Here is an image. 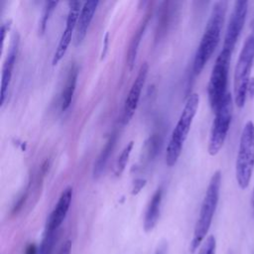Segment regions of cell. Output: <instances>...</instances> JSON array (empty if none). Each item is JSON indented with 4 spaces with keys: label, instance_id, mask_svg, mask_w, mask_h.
<instances>
[{
    "label": "cell",
    "instance_id": "cell-2",
    "mask_svg": "<svg viewBox=\"0 0 254 254\" xmlns=\"http://www.w3.org/2000/svg\"><path fill=\"white\" fill-rule=\"evenodd\" d=\"M220 185H221V172L216 171L214 172V174L212 175L208 183L204 197L201 202L199 214L194 225L193 234H192V238L190 245V251L192 253L203 242L209 230V227L211 225L212 218L218 203Z\"/></svg>",
    "mask_w": 254,
    "mask_h": 254
},
{
    "label": "cell",
    "instance_id": "cell-4",
    "mask_svg": "<svg viewBox=\"0 0 254 254\" xmlns=\"http://www.w3.org/2000/svg\"><path fill=\"white\" fill-rule=\"evenodd\" d=\"M254 171V123L248 120L241 132L235 162V178L238 187L246 190Z\"/></svg>",
    "mask_w": 254,
    "mask_h": 254
},
{
    "label": "cell",
    "instance_id": "cell-23",
    "mask_svg": "<svg viewBox=\"0 0 254 254\" xmlns=\"http://www.w3.org/2000/svg\"><path fill=\"white\" fill-rule=\"evenodd\" d=\"M146 186V180L144 179H137L134 181L133 183V187H132V190L131 193L132 194H138L140 192V190Z\"/></svg>",
    "mask_w": 254,
    "mask_h": 254
},
{
    "label": "cell",
    "instance_id": "cell-21",
    "mask_svg": "<svg viewBox=\"0 0 254 254\" xmlns=\"http://www.w3.org/2000/svg\"><path fill=\"white\" fill-rule=\"evenodd\" d=\"M57 5H58V2H56V1H50V2L46 3V5L44 7V10H43V13H42V16H41V19H40V23H39V32H40V34L45 33L46 28H47V24L50 20V17L52 15V13L56 9Z\"/></svg>",
    "mask_w": 254,
    "mask_h": 254
},
{
    "label": "cell",
    "instance_id": "cell-1",
    "mask_svg": "<svg viewBox=\"0 0 254 254\" xmlns=\"http://www.w3.org/2000/svg\"><path fill=\"white\" fill-rule=\"evenodd\" d=\"M226 8L227 2L225 1H217L212 6L203 35L194 54L192 63V71L194 74H199L201 72L219 44Z\"/></svg>",
    "mask_w": 254,
    "mask_h": 254
},
{
    "label": "cell",
    "instance_id": "cell-6",
    "mask_svg": "<svg viewBox=\"0 0 254 254\" xmlns=\"http://www.w3.org/2000/svg\"><path fill=\"white\" fill-rule=\"evenodd\" d=\"M231 55L232 53L221 50L215 60L209 76L207 84V96L209 105L213 112L217 109V107L228 93L227 82Z\"/></svg>",
    "mask_w": 254,
    "mask_h": 254
},
{
    "label": "cell",
    "instance_id": "cell-15",
    "mask_svg": "<svg viewBox=\"0 0 254 254\" xmlns=\"http://www.w3.org/2000/svg\"><path fill=\"white\" fill-rule=\"evenodd\" d=\"M150 17H151L150 13L145 15V17L142 19L139 27L135 31L133 37L131 38L129 48H128V52H127V65H128L130 70H132L133 67H134L135 61H136V58H137V54H138V51H139V47H140L142 38L145 34L146 28L149 24Z\"/></svg>",
    "mask_w": 254,
    "mask_h": 254
},
{
    "label": "cell",
    "instance_id": "cell-24",
    "mask_svg": "<svg viewBox=\"0 0 254 254\" xmlns=\"http://www.w3.org/2000/svg\"><path fill=\"white\" fill-rule=\"evenodd\" d=\"M71 247H72V242L71 240H65L61 248L58 250L57 254H70L71 253Z\"/></svg>",
    "mask_w": 254,
    "mask_h": 254
},
{
    "label": "cell",
    "instance_id": "cell-7",
    "mask_svg": "<svg viewBox=\"0 0 254 254\" xmlns=\"http://www.w3.org/2000/svg\"><path fill=\"white\" fill-rule=\"evenodd\" d=\"M234 100L228 92L220 105L214 111V118L208 139L207 151L210 156H215L221 150L227 137L233 116Z\"/></svg>",
    "mask_w": 254,
    "mask_h": 254
},
{
    "label": "cell",
    "instance_id": "cell-28",
    "mask_svg": "<svg viewBox=\"0 0 254 254\" xmlns=\"http://www.w3.org/2000/svg\"><path fill=\"white\" fill-rule=\"evenodd\" d=\"M9 27H10V24H9V23H4V24H2V26H1L2 42H4V40H5V35H6V32L9 30Z\"/></svg>",
    "mask_w": 254,
    "mask_h": 254
},
{
    "label": "cell",
    "instance_id": "cell-13",
    "mask_svg": "<svg viewBox=\"0 0 254 254\" xmlns=\"http://www.w3.org/2000/svg\"><path fill=\"white\" fill-rule=\"evenodd\" d=\"M99 2L92 0V1H86L83 3L77 23L75 28V36H74V45L78 46L81 44L83 39L85 38L87 34V30L89 28V25L93 19V16L96 12L97 6Z\"/></svg>",
    "mask_w": 254,
    "mask_h": 254
},
{
    "label": "cell",
    "instance_id": "cell-12",
    "mask_svg": "<svg viewBox=\"0 0 254 254\" xmlns=\"http://www.w3.org/2000/svg\"><path fill=\"white\" fill-rule=\"evenodd\" d=\"M18 48H19V35L18 33H14L11 42L9 45L8 53L5 58L3 67H2V75H1V105L4 104L8 88L11 82L12 74H13V68L15 65L17 54H18Z\"/></svg>",
    "mask_w": 254,
    "mask_h": 254
},
{
    "label": "cell",
    "instance_id": "cell-8",
    "mask_svg": "<svg viewBox=\"0 0 254 254\" xmlns=\"http://www.w3.org/2000/svg\"><path fill=\"white\" fill-rule=\"evenodd\" d=\"M248 10V2L239 0L234 3L230 18L227 24L226 32L224 35L222 50L232 53L234 47L240 37L242 29L246 21V15Z\"/></svg>",
    "mask_w": 254,
    "mask_h": 254
},
{
    "label": "cell",
    "instance_id": "cell-25",
    "mask_svg": "<svg viewBox=\"0 0 254 254\" xmlns=\"http://www.w3.org/2000/svg\"><path fill=\"white\" fill-rule=\"evenodd\" d=\"M167 250H168V245L166 242H162L158 245V247L156 248L154 254H167Z\"/></svg>",
    "mask_w": 254,
    "mask_h": 254
},
{
    "label": "cell",
    "instance_id": "cell-14",
    "mask_svg": "<svg viewBox=\"0 0 254 254\" xmlns=\"http://www.w3.org/2000/svg\"><path fill=\"white\" fill-rule=\"evenodd\" d=\"M162 198H163V189L162 187H160L156 190V191L152 195L146 208V212L144 216V230L146 232L152 231L157 225V222L160 217Z\"/></svg>",
    "mask_w": 254,
    "mask_h": 254
},
{
    "label": "cell",
    "instance_id": "cell-3",
    "mask_svg": "<svg viewBox=\"0 0 254 254\" xmlns=\"http://www.w3.org/2000/svg\"><path fill=\"white\" fill-rule=\"evenodd\" d=\"M198 104L199 95L197 93H191L186 101V104L171 134V138L167 146L166 164L169 167L175 166L181 156L184 144L188 138L193 118L197 112Z\"/></svg>",
    "mask_w": 254,
    "mask_h": 254
},
{
    "label": "cell",
    "instance_id": "cell-22",
    "mask_svg": "<svg viewBox=\"0 0 254 254\" xmlns=\"http://www.w3.org/2000/svg\"><path fill=\"white\" fill-rule=\"evenodd\" d=\"M216 253V240L213 235H209L202 243L198 254H215Z\"/></svg>",
    "mask_w": 254,
    "mask_h": 254
},
{
    "label": "cell",
    "instance_id": "cell-19",
    "mask_svg": "<svg viewBox=\"0 0 254 254\" xmlns=\"http://www.w3.org/2000/svg\"><path fill=\"white\" fill-rule=\"evenodd\" d=\"M57 232H51V231H46L44 232L40 247L38 249V254H53L55 244L57 241Z\"/></svg>",
    "mask_w": 254,
    "mask_h": 254
},
{
    "label": "cell",
    "instance_id": "cell-27",
    "mask_svg": "<svg viewBox=\"0 0 254 254\" xmlns=\"http://www.w3.org/2000/svg\"><path fill=\"white\" fill-rule=\"evenodd\" d=\"M247 95L250 97L254 96V77H251L249 84H248V89H247Z\"/></svg>",
    "mask_w": 254,
    "mask_h": 254
},
{
    "label": "cell",
    "instance_id": "cell-30",
    "mask_svg": "<svg viewBox=\"0 0 254 254\" xmlns=\"http://www.w3.org/2000/svg\"><path fill=\"white\" fill-rule=\"evenodd\" d=\"M252 34H253V35H254V31H253V33H252Z\"/></svg>",
    "mask_w": 254,
    "mask_h": 254
},
{
    "label": "cell",
    "instance_id": "cell-10",
    "mask_svg": "<svg viewBox=\"0 0 254 254\" xmlns=\"http://www.w3.org/2000/svg\"><path fill=\"white\" fill-rule=\"evenodd\" d=\"M148 71H149V64L147 62H145L140 66L137 76H136L135 80L133 81L131 88L129 90V93L126 97V100L124 103V108H123V117H122L123 124L129 123V121L133 117V115L138 107V103H139V100L141 97L143 87L145 85Z\"/></svg>",
    "mask_w": 254,
    "mask_h": 254
},
{
    "label": "cell",
    "instance_id": "cell-5",
    "mask_svg": "<svg viewBox=\"0 0 254 254\" xmlns=\"http://www.w3.org/2000/svg\"><path fill=\"white\" fill-rule=\"evenodd\" d=\"M254 63V35L250 34L245 40L238 56L234 70V103L242 108L247 98L250 73Z\"/></svg>",
    "mask_w": 254,
    "mask_h": 254
},
{
    "label": "cell",
    "instance_id": "cell-20",
    "mask_svg": "<svg viewBox=\"0 0 254 254\" xmlns=\"http://www.w3.org/2000/svg\"><path fill=\"white\" fill-rule=\"evenodd\" d=\"M133 145H134V142L133 141H130L126 146L125 148L122 150L121 154L119 155L117 161H116V164H115V167H114V175L116 177H119L122 175V173L124 172L125 168H126V165H127V162H128V159L130 157V154L132 152V149H133Z\"/></svg>",
    "mask_w": 254,
    "mask_h": 254
},
{
    "label": "cell",
    "instance_id": "cell-16",
    "mask_svg": "<svg viewBox=\"0 0 254 254\" xmlns=\"http://www.w3.org/2000/svg\"><path fill=\"white\" fill-rule=\"evenodd\" d=\"M116 140H117V132L114 131L108 137L104 147L102 148L101 152L99 153L98 157L96 158V160L94 162L93 170H92L93 179H98L102 175V173L106 167V164L108 162V159L115 147Z\"/></svg>",
    "mask_w": 254,
    "mask_h": 254
},
{
    "label": "cell",
    "instance_id": "cell-11",
    "mask_svg": "<svg viewBox=\"0 0 254 254\" xmlns=\"http://www.w3.org/2000/svg\"><path fill=\"white\" fill-rule=\"evenodd\" d=\"M71 198H72V188L71 187H66L63 192L61 193L59 200L57 204L55 205L53 211L51 212L47 223H46V231H51V232H57L64 222L70 203H71Z\"/></svg>",
    "mask_w": 254,
    "mask_h": 254
},
{
    "label": "cell",
    "instance_id": "cell-29",
    "mask_svg": "<svg viewBox=\"0 0 254 254\" xmlns=\"http://www.w3.org/2000/svg\"><path fill=\"white\" fill-rule=\"evenodd\" d=\"M251 208H252V213H253V216H254V187H253L252 195H251Z\"/></svg>",
    "mask_w": 254,
    "mask_h": 254
},
{
    "label": "cell",
    "instance_id": "cell-18",
    "mask_svg": "<svg viewBox=\"0 0 254 254\" xmlns=\"http://www.w3.org/2000/svg\"><path fill=\"white\" fill-rule=\"evenodd\" d=\"M172 2H163L160 9V16L158 17V25H157V39H160L168 30L172 19Z\"/></svg>",
    "mask_w": 254,
    "mask_h": 254
},
{
    "label": "cell",
    "instance_id": "cell-26",
    "mask_svg": "<svg viewBox=\"0 0 254 254\" xmlns=\"http://www.w3.org/2000/svg\"><path fill=\"white\" fill-rule=\"evenodd\" d=\"M108 37H109V34L106 33L105 36H104V45H103V49H102V52H101V59H103L107 53V49H108Z\"/></svg>",
    "mask_w": 254,
    "mask_h": 254
},
{
    "label": "cell",
    "instance_id": "cell-17",
    "mask_svg": "<svg viewBox=\"0 0 254 254\" xmlns=\"http://www.w3.org/2000/svg\"><path fill=\"white\" fill-rule=\"evenodd\" d=\"M77 75H78V67L75 64H71L69 66V69L66 74V79L65 83L62 92V97H61V108L63 111L66 110L70 103L71 99L75 90L76 86V81H77Z\"/></svg>",
    "mask_w": 254,
    "mask_h": 254
},
{
    "label": "cell",
    "instance_id": "cell-9",
    "mask_svg": "<svg viewBox=\"0 0 254 254\" xmlns=\"http://www.w3.org/2000/svg\"><path fill=\"white\" fill-rule=\"evenodd\" d=\"M80 10H81V2L80 1L69 2V9H68V13H67L66 21H65V27L61 36V39L57 46L56 52L54 54V57L52 60L53 65L58 64L59 62L65 55V53L68 49V46L71 42V36H72L73 32L75 31L76 23H77V19H78Z\"/></svg>",
    "mask_w": 254,
    "mask_h": 254
}]
</instances>
